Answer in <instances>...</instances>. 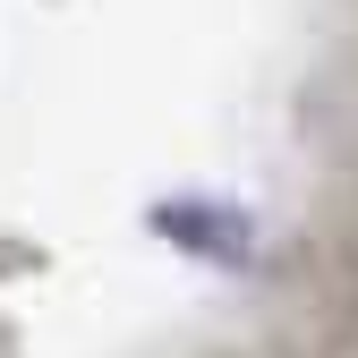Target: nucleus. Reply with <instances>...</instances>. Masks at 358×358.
<instances>
[]
</instances>
